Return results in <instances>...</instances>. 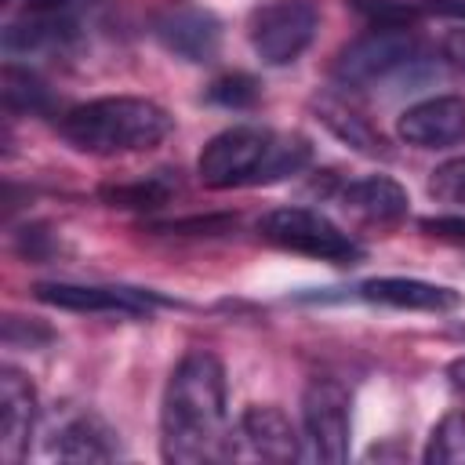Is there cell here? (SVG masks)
<instances>
[{"label": "cell", "instance_id": "cell-1", "mask_svg": "<svg viewBox=\"0 0 465 465\" xmlns=\"http://www.w3.org/2000/svg\"><path fill=\"white\" fill-rule=\"evenodd\" d=\"M229 403H225V367L214 352L193 349L171 371L160 400V454L174 465H203L225 458Z\"/></svg>", "mask_w": 465, "mask_h": 465}, {"label": "cell", "instance_id": "cell-2", "mask_svg": "<svg viewBox=\"0 0 465 465\" xmlns=\"http://www.w3.org/2000/svg\"><path fill=\"white\" fill-rule=\"evenodd\" d=\"M312 160V145L302 134H276L269 127L236 124L218 131L196 160V174L207 189H236V185H269L287 174L305 171Z\"/></svg>", "mask_w": 465, "mask_h": 465}, {"label": "cell", "instance_id": "cell-3", "mask_svg": "<svg viewBox=\"0 0 465 465\" xmlns=\"http://www.w3.org/2000/svg\"><path fill=\"white\" fill-rule=\"evenodd\" d=\"M62 138L94 156H120V153H142L160 145L174 131V116L134 94H109V98H91L84 105H73L58 120Z\"/></svg>", "mask_w": 465, "mask_h": 465}, {"label": "cell", "instance_id": "cell-4", "mask_svg": "<svg viewBox=\"0 0 465 465\" xmlns=\"http://www.w3.org/2000/svg\"><path fill=\"white\" fill-rule=\"evenodd\" d=\"M258 232L265 243H272L280 251L320 258L331 265H356L363 258V247L345 229H338L327 214H320L312 207H276V211L262 214Z\"/></svg>", "mask_w": 465, "mask_h": 465}, {"label": "cell", "instance_id": "cell-5", "mask_svg": "<svg viewBox=\"0 0 465 465\" xmlns=\"http://www.w3.org/2000/svg\"><path fill=\"white\" fill-rule=\"evenodd\" d=\"M414 62H421V40L411 29H374V33L345 44L334 54L331 76L341 87L363 91L381 80H392L396 73L411 69Z\"/></svg>", "mask_w": 465, "mask_h": 465}, {"label": "cell", "instance_id": "cell-6", "mask_svg": "<svg viewBox=\"0 0 465 465\" xmlns=\"http://www.w3.org/2000/svg\"><path fill=\"white\" fill-rule=\"evenodd\" d=\"M320 11L312 0H272L251 15V47L265 65H291L316 36Z\"/></svg>", "mask_w": 465, "mask_h": 465}, {"label": "cell", "instance_id": "cell-7", "mask_svg": "<svg viewBox=\"0 0 465 465\" xmlns=\"http://www.w3.org/2000/svg\"><path fill=\"white\" fill-rule=\"evenodd\" d=\"M302 429L312 447V454L327 465H338L349 458V436H352V414H349V392L334 378H312L302 392Z\"/></svg>", "mask_w": 465, "mask_h": 465}, {"label": "cell", "instance_id": "cell-8", "mask_svg": "<svg viewBox=\"0 0 465 465\" xmlns=\"http://www.w3.org/2000/svg\"><path fill=\"white\" fill-rule=\"evenodd\" d=\"M33 294L54 309L69 312H120V316H142L153 305H163V298L134 287H102V283H36Z\"/></svg>", "mask_w": 465, "mask_h": 465}, {"label": "cell", "instance_id": "cell-9", "mask_svg": "<svg viewBox=\"0 0 465 465\" xmlns=\"http://www.w3.org/2000/svg\"><path fill=\"white\" fill-rule=\"evenodd\" d=\"M396 134L418 149H443L465 138V98L461 94H436L400 113Z\"/></svg>", "mask_w": 465, "mask_h": 465}, {"label": "cell", "instance_id": "cell-10", "mask_svg": "<svg viewBox=\"0 0 465 465\" xmlns=\"http://www.w3.org/2000/svg\"><path fill=\"white\" fill-rule=\"evenodd\" d=\"M36 411L40 407H36L33 381L22 371L4 367L0 371V458L7 465H18L29 454Z\"/></svg>", "mask_w": 465, "mask_h": 465}, {"label": "cell", "instance_id": "cell-11", "mask_svg": "<svg viewBox=\"0 0 465 465\" xmlns=\"http://www.w3.org/2000/svg\"><path fill=\"white\" fill-rule=\"evenodd\" d=\"M156 36L171 54L185 62H214L222 47V22L211 11L182 7L156 22Z\"/></svg>", "mask_w": 465, "mask_h": 465}, {"label": "cell", "instance_id": "cell-12", "mask_svg": "<svg viewBox=\"0 0 465 465\" xmlns=\"http://www.w3.org/2000/svg\"><path fill=\"white\" fill-rule=\"evenodd\" d=\"M236 432L247 443V450L254 458H262V461H298L302 458V440H298L291 418L280 407L251 403L240 414Z\"/></svg>", "mask_w": 465, "mask_h": 465}, {"label": "cell", "instance_id": "cell-13", "mask_svg": "<svg viewBox=\"0 0 465 465\" xmlns=\"http://www.w3.org/2000/svg\"><path fill=\"white\" fill-rule=\"evenodd\" d=\"M51 454L62 461H113L120 458L116 429L94 411L73 414L51 440Z\"/></svg>", "mask_w": 465, "mask_h": 465}, {"label": "cell", "instance_id": "cell-14", "mask_svg": "<svg viewBox=\"0 0 465 465\" xmlns=\"http://www.w3.org/2000/svg\"><path fill=\"white\" fill-rule=\"evenodd\" d=\"M363 302L374 305H392V309H421V312H447L458 305V294L450 287L429 283V280H411V276H378L363 280L356 287Z\"/></svg>", "mask_w": 465, "mask_h": 465}, {"label": "cell", "instance_id": "cell-15", "mask_svg": "<svg viewBox=\"0 0 465 465\" xmlns=\"http://www.w3.org/2000/svg\"><path fill=\"white\" fill-rule=\"evenodd\" d=\"M341 203L345 211H352L371 225H396L407 218V207H411L407 189L389 174H367L360 182H349L341 189Z\"/></svg>", "mask_w": 465, "mask_h": 465}, {"label": "cell", "instance_id": "cell-16", "mask_svg": "<svg viewBox=\"0 0 465 465\" xmlns=\"http://www.w3.org/2000/svg\"><path fill=\"white\" fill-rule=\"evenodd\" d=\"M73 22L62 15H36V11H22V18L7 22L4 29V51L7 54H33V51H47V47H62L65 40H73Z\"/></svg>", "mask_w": 465, "mask_h": 465}, {"label": "cell", "instance_id": "cell-17", "mask_svg": "<svg viewBox=\"0 0 465 465\" xmlns=\"http://www.w3.org/2000/svg\"><path fill=\"white\" fill-rule=\"evenodd\" d=\"M178 171H153L131 182H109L98 189L102 203L109 207H127V211H156L178 196Z\"/></svg>", "mask_w": 465, "mask_h": 465}, {"label": "cell", "instance_id": "cell-18", "mask_svg": "<svg viewBox=\"0 0 465 465\" xmlns=\"http://www.w3.org/2000/svg\"><path fill=\"white\" fill-rule=\"evenodd\" d=\"M316 120H323V127H327L334 138H341L345 145H352V149H360V153H367V156H389L385 138L367 124V116L345 109L341 102H334V98H316Z\"/></svg>", "mask_w": 465, "mask_h": 465}, {"label": "cell", "instance_id": "cell-19", "mask_svg": "<svg viewBox=\"0 0 465 465\" xmlns=\"http://www.w3.org/2000/svg\"><path fill=\"white\" fill-rule=\"evenodd\" d=\"M4 105L7 113H47L51 109V91L47 84L29 73V69H18V65H4Z\"/></svg>", "mask_w": 465, "mask_h": 465}, {"label": "cell", "instance_id": "cell-20", "mask_svg": "<svg viewBox=\"0 0 465 465\" xmlns=\"http://www.w3.org/2000/svg\"><path fill=\"white\" fill-rule=\"evenodd\" d=\"M425 465H465V411L443 414L425 443Z\"/></svg>", "mask_w": 465, "mask_h": 465}, {"label": "cell", "instance_id": "cell-21", "mask_svg": "<svg viewBox=\"0 0 465 465\" xmlns=\"http://www.w3.org/2000/svg\"><path fill=\"white\" fill-rule=\"evenodd\" d=\"M371 29H411L421 18L418 0H345Z\"/></svg>", "mask_w": 465, "mask_h": 465}, {"label": "cell", "instance_id": "cell-22", "mask_svg": "<svg viewBox=\"0 0 465 465\" xmlns=\"http://www.w3.org/2000/svg\"><path fill=\"white\" fill-rule=\"evenodd\" d=\"M262 98V84L247 73H225L207 87V102L225 105V109H251Z\"/></svg>", "mask_w": 465, "mask_h": 465}, {"label": "cell", "instance_id": "cell-23", "mask_svg": "<svg viewBox=\"0 0 465 465\" xmlns=\"http://www.w3.org/2000/svg\"><path fill=\"white\" fill-rule=\"evenodd\" d=\"M429 196L440 203H465V156L443 160L429 174Z\"/></svg>", "mask_w": 465, "mask_h": 465}, {"label": "cell", "instance_id": "cell-24", "mask_svg": "<svg viewBox=\"0 0 465 465\" xmlns=\"http://www.w3.org/2000/svg\"><path fill=\"white\" fill-rule=\"evenodd\" d=\"M33 334L51 338V331H47V327H36V323H29V327H25V320H22V316H7V320H4V341H7V345H33Z\"/></svg>", "mask_w": 465, "mask_h": 465}, {"label": "cell", "instance_id": "cell-25", "mask_svg": "<svg viewBox=\"0 0 465 465\" xmlns=\"http://www.w3.org/2000/svg\"><path fill=\"white\" fill-rule=\"evenodd\" d=\"M421 229L436 240L465 243V218H421Z\"/></svg>", "mask_w": 465, "mask_h": 465}, {"label": "cell", "instance_id": "cell-26", "mask_svg": "<svg viewBox=\"0 0 465 465\" xmlns=\"http://www.w3.org/2000/svg\"><path fill=\"white\" fill-rule=\"evenodd\" d=\"M440 51H443V62L458 73H465V25L458 29H447L443 40H440Z\"/></svg>", "mask_w": 465, "mask_h": 465}, {"label": "cell", "instance_id": "cell-27", "mask_svg": "<svg viewBox=\"0 0 465 465\" xmlns=\"http://www.w3.org/2000/svg\"><path fill=\"white\" fill-rule=\"evenodd\" d=\"M18 251H22L29 262H40V258H47V254H51V236L44 232V225H33V229H25V232L18 236Z\"/></svg>", "mask_w": 465, "mask_h": 465}, {"label": "cell", "instance_id": "cell-28", "mask_svg": "<svg viewBox=\"0 0 465 465\" xmlns=\"http://www.w3.org/2000/svg\"><path fill=\"white\" fill-rule=\"evenodd\" d=\"M421 15H440V18H454L465 22V0H418Z\"/></svg>", "mask_w": 465, "mask_h": 465}, {"label": "cell", "instance_id": "cell-29", "mask_svg": "<svg viewBox=\"0 0 465 465\" xmlns=\"http://www.w3.org/2000/svg\"><path fill=\"white\" fill-rule=\"evenodd\" d=\"M69 4H76V0H25V11H36V15H62V11H69Z\"/></svg>", "mask_w": 465, "mask_h": 465}, {"label": "cell", "instance_id": "cell-30", "mask_svg": "<svg viewBox=\"0 0 465 465\" xmlns=\"http://www.w3.org/2000/svg\"><path fill=\"white\" fill-rule=\"evenodd\" d=\"M447 378H450V381H454V385L465 392V356H458V360L447 367Z\"/></svg>", "mask_w": 465, "mask_h": 465}]
</instances>
